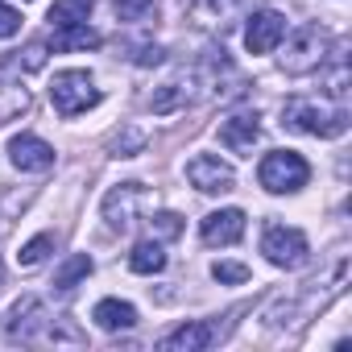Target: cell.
<instances>
[{"instance_id": "8", "label": "cell", "mask_w": 352, "mask_h": 352, "mask_svg": "<svg viewBox=\"0 0 352 352\" xmlns=\"http://www.w3.org/2000/svg\"><path fill=\"white\" fill-rule=\"evenodd\" d=\"M187 179H191V187H195V191H204V195H224V191H232V187H236L232 166H224V162H220V157H212V153H199V157H191V162H187Z\"/></svg>"}, {"instance_id": "5", "label": "cell", "mask_w": 352, "mask_h": 352, "mask_svg": "<svg viewBox=\"0 0 352 352\" xmlns=\"http://www.w3.org/2000/svg\"><path fill=\"white\" fill-rule=\"evenodd\" d=\"M261 253L270 265L278 270H298L307 261V236L298 228H282V224H270L265 236H261Z\"/></svg>"}, {"instance_id": "9", "label": "cell", "mask_w": 352, "mask_h": 352, "mask_svg": "<svg viewBox=\"0 0 352 352\" xmlns=\"http://www.w3.org/2000/svg\"><path fill=\"white\" fill-rule=\"evenodd\" d=\"M282 38H286V17L274 13V9L253 13L249 25H245V46H249V54H270V50H278Z\"/></svg>"}, {"instance_id": "26", "label": "cell", "mask_w": 352, "mask_h": 352, "mask_svg": "<svg viewBox=\"0 0 352 352\" xmlns=\"http://www.w3.org/2000/svg\"><path fill=\"white\" fill-rule=\"evenodd\" d=\"M141 145H145V133H141V129H129L124 137H116V145H112V149H116V157H133Z\"/></svg>"}, {"instance_id": "29", "label": "cell", "mask_w": 352, "mask_h": 352, "mask_svg": "<svg viewBox=\"0 0 352 352\" xmlns=\"http://www.w3.org/2000/svg\"><path fill=\"white\" fill-rule=\"evenodd\" d=\"M133 63H137V67H157V63H166V50H162V46H141V50L133 54Z\"/></svg>"}, {"instance_id": "7", "label": "cell", "mask_w": 352, "mask_h": 352, "mask_svg": "<svg viewBox=\"0 0 352 352\" xmlns=\"http://www.w3.org/2000/svg\"><path fill=\"white\" fill-rule=\"evenodd\" d=\"M145 204H149V191H145L141 183H120V187H112V191L104 195V220H108V228L129 232L133 220H137V208H145Z\"/></svg>"}, {"instance_id": "12", "label": "cell", "mask_w": 352, "mask_h": 352, "mask_svg": "<svg viewBox=\"0 0 352 352\" xmlns=\"http://www.w3.org/2000/svg\"><path fill=\"white\" fill-rule=\"evenodd\" d=\"M199 236H204V245H236V241L245 236V212H241V208L212 212V216L199 224Z\"/></svg>"}, {"instance_id": "30", "label": "cell", "mask_w": 352, "mask_h": 352, "mask_svg": "<svg viewBox=\"0 0 352 352\" xmlns=\"http://www.w3.org/2000/svg\"><path fill=\"white\" fill-rule=\"evenodd\" d=\"M0 274H5V265H0Z\"/></svg>"}, {"instance_id": "15", "label": "cell", "mask_w": 352, "mask_h": 352, "mask_svg": "<svg viewBox=\"0 0 352 352\" xmlns=\"http://www.w3.org/2000/svg\"><path fill=\"white\" fill-rule=\"evenodd\" d=\"M91 319L104 331H129V327H137V307L120 302V298H100L96 311H91Z\"/></svg>"}, {"instance_id": "23", "label": "cell", "mask_w": 352, "mask_h": 352, "mask_svg": "<svg viewBox=\"0 0 352 352\" xmlns=\"http://www.w3.org/2000/svg\"><path fill=\"white\" fill-rule=\"evenodd\" d=\"M54 249V232H42V236H34L30 245H21V253H17V265L21 270H34V265H42L46 261V253Z\"/></svg>"}, {"instance_id": "25", "label": "cell", "mask_w": 352, "mask_h": 352, "mask_svg": "<svg viewBox=\"0 0 352 352\" xmlns=\"http://www.w3.org/2000/svg\"><path fill=\"white\" fill-rule=\"evenodd\" d=\"M149 232H157V236H179V232H183V220L174 216V212H157V216L149 220Z\"/></svg>"}, {"instance_id": "13", "label": "cell", "mask_w": 352, "mask_h": 352, "mask_svg": "<svg viewBox=\"0 0 352 352\" xmlns=\"http://www.w3.org/2000/svg\"><path fill=\"white\" fill-rule=\"evenodd\" d=\"M257 137H261V120H257V112H232V116L220 124V141H224L232 153H253Z\"/></svg>"}, {"instance_id": "14", "label": "cell", "mask_w": 352, "mask_h": 352, "mask_svg": "<svg viewBox=\"0 0 352 352\" xmlns=\"http://www.w3.org/2000/svg\"><path fill=\"white\" fill-rule=\"evenodd\" d=\"M212 344H216V327L195 319V323H183V327H174L170 336H162L157 348H166V352H204Z\"/></svg>"}, {"instance_id": "6", "label": "cell", "mask_w": 352, "mask_h": 352, "mask_svg": "<svg viewBox=\"0 0 352 352\" xmlns=\"http://www.w3.org/2000/svg\"><path fill=\"white\" fill-rule=\"evenodd\" d=\"M46 327H50V311H46V302L42 298H21L13 311H9V323H5V336L13 340V344H38V340H46Z\"/></svg>"}, {"instance_id": "28", "label": "cell", "mask_w": 352, "mask_h": 352, "mask_svg": "<svg viewBox=\"0 0 352 352\" xmlns=\"http://www.w3.org/2000/svg\"><path fill=\"white\" fill-rule=\"evenodd\" d=\"M21 67H25V71H42V67H46V42H30Z\"/></svg>"}, {"instance_id": "11", "label": "cell", "mask_w": 352, "mask_h": 352, "mask_svg": "<svg viewBox=\"0 0 352 352\" xmlns=\"http://www.w3.org/2000/svg\"><path fill=\"white\" fill-rule=\"evenodd\" d=\"M9 157H13V166H17V170L42 174V170H50V166H54V145H46V141H42V137H34V133H21V137H13V141H9Z\"/></svg>"}, {"instance_id": "20", "label": "cell", "mask_w": 352, "mask_h": 352, "mask_svg": "<svg viewBox=\"0 0 352 352\" xmlns=\"http://www.w3.org/2000/svg\"><path fill=\"white\" fill-rule=\"evenodd\" d=\"M91 5H96V0H54V5H50V25H54V30L79 25V21H87Z\"/></svg>"}, {"instance_id": "22", "label": "cell", "mask_w": 352, "mask_h": 352, "mask_svg": "<svg viewBox=\"0 0 352 352\" xmlns=\"http://www.w3.org/2000/svg\"><path fill=\"white\" fill-rule=\"evenodd\" d=\"M116 17L129 21V25H145V21H157V0H116Z\"/></svg>"}, {"instance_id": "24", "label": "cell", "mask_w": 352, "mask_h": 352, "mask_svg": "<svg viewBox=\"0 0 352 352\" xmlns=\"http://www.w3.org/2000/svg\"><path fill=\"white\" fill-rule=\"evenodd\" d=\"M212 278L236 286V282H249V265H241V261H216L212 265Z\"/></svg>"}, {"instance_id": "3", "label": "cell", "mask_w": 352, "mask_h": 352, "mask_svg": "<svg viewBox=\"0 0 352 352\" xmlns=\"http://www.w3.org/2000/svg\"><path fill=\"white\" fill-rule=\"evenodd\" d=\"M323 63H327V34L319 25H298L278 54V67L286 75H311L323 71Z\"/></svg>"}, {"instance_id": "19", "label": "cell", "mask_w": 352, "mask_h": 352, "mask_svg": "<svg viewBox=\"0 0 352 352\" xmlns=\"http://www.w3.org/2000/svg\"><path fill=\"white\" fill-rule=\"evenodd\" d=\"M87 274H91V257H87V253H75V257H67L63 270L54 274V290H58V294H71Z\"/></svg>"}, {"instance_id": "17", "label": "cell", "mask_w": 352, "mask_h": 352, "mask_svg": "<svg viewBox=\"0 0 352 352\" xmlns=\"http://www.w3.org/2000/svg\"><path fill=\"white\" fill-rule=\"evenodd\" d=\"M129 270L133 274H162L166 270V253H162V245L149 236V241H141L133 253H129Z\"/></svg>"}, {"instance_id": "27", "label": "cell", "mask_w": 352, "mask_h": 352, "mask_svg": "<svg viewBox=\"0 0 352 352\" xmlns=\"http://www.w3.org/2000/svg\"><path fill=\"white\" fill-rule=\"evenodd\" d=\"M13 34H21V13L0 5V38H13Z\"/></svg>"}, {"instance_id": "2", "label": "cell", "mask_w": 352, "mask_h": 352, "mask_svg": "<svg viewBox=\"0 0 352 352\" xmlns=\"http://www.w3.org/2000/svg\"><path fill=\"white\" fill-rule=\"evenodd\" d=\"M307 179H311V166H307V157L294 153V149H274V153H265L261 166H257V183H261L270 195L302 191Z\"/></svg>"}, {"instance_id": "10", "label": "cell", "mask_w": 352, "mask_h": 352, "mask_svg": "<svg viewBox=\"0 0 352 352\" xmlns=\"http://www.w3.org/2000/svg\"><path fill=\"white\" fill-rule=\"evenodd\" d=\"M245 9V0H195V5L187 9V21L195 30H228Z\"/></svg>"}, {"instance_id": "16", "label": "cell", "mask_w": 352, "mask_h": 352, "mask_svg": "<svg viewBox=\"0 0 352 352\" xmlns=\"http://www.w3.org/2000/svg\"><path fill=\"white\" fill-rule=\"evenodd\" d=\"M195 83L187 79H174V83H166V87H157L153 96H149V108L157 112V116H166V112H179V108H187V104H195V91H191Z\"/></svg>"}, {"instance_id": "21", "label": "cell", "mask_w": 352, "mask_h": 352, "mask_svg": "<svg viewBox=\"0 0 352 352\" xmlns=\"http://www.w3.org/2000/svg\"><path fill=\"white\" fill-rule=\"evenodd\" d=\"M25 108H30V91L21 83H5V79H0V124L21 116Z\"/></svg>"}, {"instance_id": "1", "label": "cell", "mask_w": 352, "mask_h": 352, "mask_svg": "<svg viewBox=\"0 0 352 352\" xmlns=\"http://www.w3.org/2000/svg\"><path fill=\"white\" fill-rule=\"evenodd\" d=\"M282 124L327 141V137L348 133V112L340 104H327V100H290L286 112H282Z\"/></svg>"}, {"instance_id": "18", "label": "cell", "mask_w": 352, "mask_h": 352, "mask_svg": "<svg viewBox=\"0 0 352 352\" xmlns=\"http://www.w3.org/2000/svg\"><path fill=\"white\" fill-rule=\"evenodd\" d=\"M50 46L54 50H91V46H100V34L87 30V21H79V25H63Z\"/></svg>"}, {"instance_id": "4", "label": "cell", "mask_w": 352, "mask_h": 352, "mask_svg": "<svg viewBox=\"0 0 352 352\" xmlns=\"http://www.w3.org/2000/svg\"><path fill=\"white\" fill-rule=\"evenodd\" d=\"M50 104L58 116H79L100 104V87L91 83L87 71H58L50 83Z\"/></svg>"}]
</instances>
